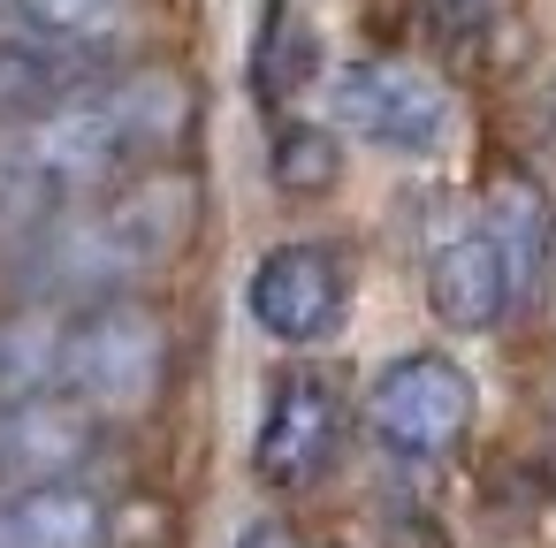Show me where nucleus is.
Returning a JSON list of instances; mask_svg holds the SVG:
<instances>
[{
  "instance_id": "obj_8",
  "label": "nucleus",
  "mask_w": 556,
  "mask_h": 548,
  "mask_svg": "<svg viewBox=\"0 0 556 548\" xmlns=\"http://www.w3.org/2000/svg\"><path fill=\"white\" fill-rule=\"evenodd\" d=\"M115 77H123V39H62V31H31V24L0 31V115H16V123L92 100Z\"/></svg>"
},
{
  "instance_id": "obj_7",
  "label": "nucleus",
  "mask_w": 556,
  "mask_h": 548,
  "mask_svg": "<svg viewBox=\"0 0 556 548\" xmlns=\"http://www.w3.org/2000/svg\"><path fill=\"white\" fill-rule=\"evenodd\" d=\"M244 313H252L260 335H275L290 351L328 343L343 328V313H351V267H343V252L336 244H313V237L275 244L252 267V282H244Z\"/></svg>"
},
{
  "instance_id": "obj_13",
  "label": "nucleus",
  "mask_w": 556,
  "mask_h": 548,
  "mask_svg": "<svg viewBox=\"0 0 556 548\" xmlns=\"http://www.w3.org/2000/svg\"><path fill=\"white\" fill-rule=\"evenodd\" d=\"M313 77H320V31L305 24V9H290V0H267L260 39H252V100L282 123V107H298Z\"/></svg>"
},
{
  "instance_id": "obj_4",
  "label": "nucleus",
  "mask_w": 556,
  "mask_h": 548,
  "mask_svg": "<svg viewBox=\"0 0 556 548\" xmlns=\"http://www.w3.org/2000/svg\"><path fill=\"white\" fill-rule=\"evenodd\" d=\"M328 115L343 138L374 145V153H404V161H427L450 145V123H457V100L434 69L419 62H396V54H358L336 69L328 85Z\"/></svg>"
},
{
  "instance_id": "obj_11",
  "label": "nucleus",
  "mask_w": 556,
  "mask_h": 548,
  "mask_svg": "<svg viewBox=\"0 0 556 548\" xmlns=\"http://www.w3.org/2000/svg\"><path fill=\"white\" fill-rule=\"evenodd\" d=\"M115 502L92 480H47L0 495V548H108Z\"/></svg>"
},
{
  "instance_id": "obj_9",
  "label": "nucleus",
  "mask_w": 556,
  "mask_h": 548,
  "mask_svg": "<svg viewBox=\"0 0 556 548\" xmlns=\"http://www.w3.org/2000/svg\"><path fill=\"white\" fill-rule=\"evenodd\" d=\"M100 411L77 396H31V404H0V495L47 487V480H85L100 457Z\"/></svg>"
},
{
  "instance_id": "obj_15",
  "label": "nucleus",
  "mask_w": 556,
  "mask_h": 548,
  "mask_svg": "<svg viewBox=\"0 0 556 548\" xmlns=\"http://www.w3.org/2000/svg\"><path fill=\"white\" fill-rule=\"evenodd\" d=\"M267 168H275V191L282 199H320L336 176H343V153L320 123H275V145H267Z\"/></svg>"
},
{
  "instance_id": "obj_3",
  "label": "nucleus",
  "mask_w": 556,
  "mask_h": 548,
  "mask_svg": "<svg viewBox=\"0 0 556 548\" xmlns=\"http://www.w3.org/2000/svg\"><path fill=\"white\" fill-rule=\"evenodd\" d=\"M168 373V328L138 297H100L70 305V358H62V396H77L100 419H130L161 396Z\"/></svg>"
},
{
  "instance_id": "obj_17",
  "label": "nucleus",
  "mask_w": 556,
  "mask_h": 548,
  "mask_svg": "<svg viewBox=\"0 0 556 548\" xmlns=\"http://www.w3.org/2000/svg\"><path fill=\"white\" fill-rule=\"evenodd\" d=\"M412 9H419V24H427V39H434V47L465 54V47H480V31L495 24L503 0H412Z\"/></svg>"
},
{
  "instance_id": "obj_10",
  "label": "nucleus",
  "mask_w": 556,
  "mask_h": 548,
  "mask_svg": "<svg viewBox=\"0 0 556 548\" xmlns=\"http://www.w3.org/2000/svg\"><path fill=\"white\" fill-rule=\"evenodd\" d=\"M427 305H434V320L457 328V335H480V328H495V320L518 305L510 267H503V244L488 237V221L450 229V237L427 252Z\"/></svg>"
},
{
  "instance_id": "obj_18",
  "label": "nucleus",
  "mask_w": 556,
  "mask_h": 548,
  "mask_svg": "<svg viewBox=\"0 0 556 548\" xmlns=\"http://www.w3.org/2000/svg\"><path fill=\"white\" fill-rule=\"evenodd\" d=\"M229 548H313V540H305L290 518H252V525H244Z\"/></svg>"
},
{
  "instance_id": "obj_5",
  "label": "nucleus",
  "mask_w": 556,
  "mask_h": 548,
  "mask_svg": "<svg viewBox=\"0 0 556 548\" xmlns=\"http://www.w3.org/2000/svg\"><path fill=\"white\" fill-rule=\"evenodd\" d=\"M366 426L389 457L434 464L472 434V373L442 351H404L366 388Z\"/></svg>"
},
{
  "instance_id": "obj_6",
  "label": "nucleus",
  "mask_w": 556,
  "mask_h": 548,
  "mask_svg": "<svg viewBox=\"0 0 556 548\" xmlns=\"http://www.w3.org/2000/svg\"><path fill=\"white\" fill-rule=\"evenodd\" d=\"M343 434H351V411L336 396L328 373L298 366L267 388L260 404V434H252V480L275 487V495H298V487H320L343 457Z\"/></svg>"
},
{
  "instance_id": "obj_19",
  "label": "nucleus",
  "mask_w": 556,
  "mask_h": 548,
  "mask_svg": "<svg viewBox=\"0 0 556 548\" xmlns=\"http://www.w3.org/2000/svg\"><path fill=\"white\" fill-rule=\"evenodd\" d=\"M0 9H9V0H0Z\"/></svg>"
},
{
  "instance_id": "obj_2",
  "label": "nucleus",
  "mask_w": 556,
  "mask_h": 548,
  "mask_svg": "<svg viewBox=\"0 0 556 548\" xmlns=\"http://www.w3.org/2000/svg\"><path fill=\"white\" fill-rule=\"evenodd\" d=\"M199 214V183L191 176H130L39 229L16 237L9 252V282L31 305H100L123 297L130 282H146L153 267H168L191 237Z\"/></svg>"
},
{
  "instance_id": "obj_14",
  "label": "nucleus",
  "mask_w": 556,
  "mask_h": 548,
  "mask_svg": "<svg viewBox=\"0 0 556 548\" xmlns=\"http://www.w3.org/2000/svg\"><path fill=\"white\" fill-rule=\"evenodd\" d=\"M488 237L503 244V267H510V290H518V305L541 290V275H548V252H556V221H548V199L533 191V183H495L488 191Z\"/></svg>"
},
{
  "instance_id": "obj_16",
  "label": "nucleus",
  "mask_w": 556,
  "mask_h": 548,
  "mask_svg": "<svg viewBox=\"0 0 556 548\" xmlns=\"http://www.w3.org/2000/svg\"><path fill=\"white\" fill-rule=\"evenodd\" d=\"M130 0H9V24L62 31V39H123Z\"/></svg>"
},
{
  "instance_id": "obj_12",
  "label": "nucleus",
  "mask_w": 556,
  "mask_h": 548,
  "mask_svg": "<svg viewBox=\"0 0 556 548\" xmlns=\"http://www.w3.org/2000/svg\"><path fill=\"white\" fill-rule=\"evenodd\" d=\"M62 358H70V305H24L0 320V404L62 396Z\"/></svg>"
},
{
  "instance_id": "obj_1",
  "label": "nucleus",
  "mask_w": 556,
  "mask_h": 548,
  "mask_svg": "<svg viewBox=\"0 0 556 548\" xmlns=\"http://www.w3.org/2000/svg\"><path fill=\"white\" fill-rule=\"evenodd\" d=\"M191 123V85L168 69H138L70 100L54 115L0 130V237H24L161 161Z\"/></svg>"
}]
</instances>
